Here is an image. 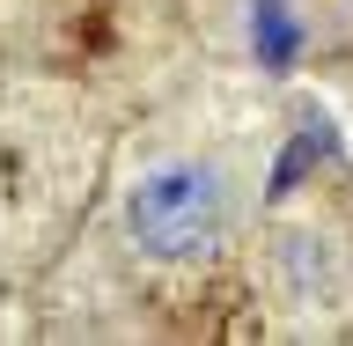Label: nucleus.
I'll return each mask as SVG.
<instances>
[{
  "instance_id": "obj_1",
  "label": "nucleus",
  "mask_w": 353,
  "mask_h": 346,
  "mask_svg": "<svg viewBox=\"0 0 353 346\" xmlns=\"http://www.w3.org/2000/svg\"><path fill=\"white\" fill-rule=\"evenodd\" d=\"M228 221H236V184L206 155L154 162L125 192V236L154 265H206L228 243Z\"/></svg>"
},
{
  "instance_id": "obj_2",
  "label": "nucleus",
  "mask_w": 353,
  "mask_h": 346,
  "mask_svg": "<svg viewBox=\"0 0 353 346\" xmlns=\"http://www.w3.org/2000/svg\"><path fill=\"white\" fill-rule=\"evenodd\" d=\"M265 273H272V295L287 309H331L339 302V251H331L316 229H280L272 251H265Z\"/></svg>"
}]
</instances>
